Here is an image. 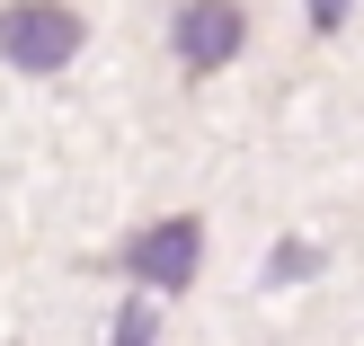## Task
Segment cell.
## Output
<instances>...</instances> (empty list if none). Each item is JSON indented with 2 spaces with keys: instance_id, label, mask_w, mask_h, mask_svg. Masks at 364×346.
<instances>
[{
  "instance_id": "1",
  "label": "cell",
  "mask_w": 364,
  "mask_h": 346,
  "mask_svg": "<svg viewBox=\"0 0 364 346\" xmlns=\"http://www.w3.org/2000/svg\"><path fill=\"white\" fill-rule=\"evenodd\" d=\"M80 9L71 0H9L0 9V63L27 71V80H45V71H63L71 53H80Z\"/></svg>"
},
{
  "instance_id": "2",
  "label": "cell",
  "mask_w": 364,
  "mask_h": 346,
  "mask_svg": "<svg viewBox=\"0 0 364 346\" xmlns=\"http://www.w3.org/2000/svg\"><path fill=\"white\" fill-rule=\"evenodd\" d=\"M107 266H124L142 293H187V284H196V266H205V222H196V213L142 222V231H134V240H124Z\"/></svg>"
},
{
  "instance_id": "3",
  "label": "cell",
  "mask_w": 364,
  "mask_h": 346,
  "mask_svg": "<svg viewBox=\"0 0 364 346\" xmlns=\"http://www.w3.org/2000/svg\"><path fill=\"white\" fill-rule=\"evenodd\" d=\"M249 45V9L240 0H178V18H169V53H178V71H223L231 53Z\"/></svg>"
},
{
  "instance_id": "4",
  "label": "cell",
  "mask_w": 364,
  "mask_h": 346,
  "mask_svg": "<svg viewBox=\"0 0 364 346\" xmlns=\"http://www.w3.org/2000/svg\"><path fill=\"white\" fill-rule=\"evenodd\" d=\"M302 276H320V249L311 240H276V258H267V293H276V284H302Z\"/></svg>"
},
{
  "instance_id": "5",
  "label": "cell",
  "mask_w": 364,
  "mask_h": 346,
  "mask_svg": "<svg viewBox=\"0 0 364 346\" xmlns=\"http://www.w3.org/2000/svg\"><path fill=\"white\" fill-rule=\"evenodd\" d=\"M107 346H160V311H151V302H124V311H116V337H107Z\"/></svg>"
},
{
  "instance_id": "6",
  "label": "cell",
  "mask_w": 364,
  "mask_h": 346,
  "mask_svg": "<svg viewBox=\"0 0 364 346\" xmlns=\"http://www.w3.org/2000/svg\"><path fill=\"white\" fill-rule=\"evenodd\" d=\"M347 9H355V0H311V36H338V27H347Z\"/></svg>"
}]
</instances>
